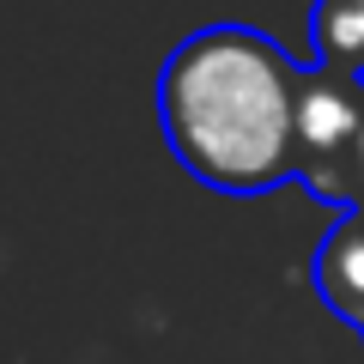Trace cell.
<instances>
[{
	"label": "cell",
	"instance_id": "cell-1",
	"mask_svg": "<svg viewBox=\"0 0 364 364\" xmlns=\"http://www.w3.org/2000/svg\"><path fill=\"white\" fill-rule=\"evenodd\" d=\"M298 85L304 73L261 31H195L158 73V122L176 164L225 195L286 182L298 170Z\"/></svg>",
	"mask_w": 364,
	"mask_h": 364
},
{
	"label": "cell",
	"instance_id": "cell-5",
	"mask_svg": "<svg viewBox=\"0 0 364 364\" xmlns=\"http://www.w3.org/2000/svg\"><path fill=\"white\" fill-rule=\"evenodd\" d=\"M358 164H364V128H358Z\"/></svg>",
	"mask_w": 364,
	"mask_h": 364
},
{
	"label": "cell",
	"instance_id": "cell-3",
	"mask_svg": "<svg viewBox=\"0 0 364 364\" xmlns=\"http://www.w3.org/2000/svg\"><path fill=\"white\" fill-rule=\"evenodd\" d=\"M316 286L346 322H364V219L328 231L322 255H316Z\"/></svg>",
	"mask_w": 364,
	"mask_h": 364
},
{
	"label": "cell",
	"instance_id": "cell-2",
	"mask_svg": "<svg viewBox=\"0 0 364 364\" xmlns=\"http://www.w3.org/2000/svg\"><path fill=\"white\" fill-rule=\"evenodd\" d=\"M364 104L340 73H310L298 85V170H322L346 146H358Z\"/></svg>",
	"mask_w": 364,
	"mask_h": 364
},
{
	"label": "cell",
	"instance_id": "cell-4",
	"mask_svg": "<svg viewBox=\"0 0 364 364\" xmlns=\"http://www.w3.org/2000/svg\"><path fill=\"white\" fill-rule=\"evenodd\" d=\"M316 55L328 73H364V0H322L316 6Z\"/></svg>",
	"mask_w": 364,
	"mask_h": 364
}]
</instances>
